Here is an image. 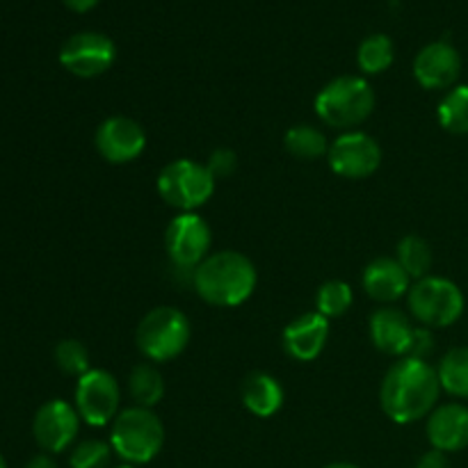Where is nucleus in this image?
Returning <instances> with one entry per match:
<instances>
[{
  "mask_svg": "<svg viewBox=\"0 0 468 468\" xmlns=\"http://www.w3.org/2000/svg\"><path fill=\"white\" fill-rule=\"evenodd\" d=\"M441 391L437 368L423 359L402 356L384 375L379 387V405L393 423L410 425L428 419L437 410Z\"/></svg>",
  "mask_w": 468,
  "mask_h": 468,
  "instance_id": "nucleus-1",
  "label": "nucleus"
},
{
  "mask_svg": "<svg viewBox=\"0 0 468 468\" xmlns=\"http://www.w3.org/2000/svg\"><path fill=\"white\" fill-rule=\"evenodd\" d=\"M192 283H195L197 295L206 304L218 306V309H236L254 295L259 272L250 256L224 250L210 254L192 272Z\"/></svg>",
  "mask_w": 468,
  "mask_h": 468,
  "instance_id": "nucleus-2",
  "label": "nucleus"
},
{
  "mask_svg": "<svg viewBox=\"0 0 468 468\" xmlns=\"http://www.w3.org/2000/svg\"><path fill=\"white\" fill-rule=\"evenodd\" d=\"M315 114L336 131H356L375 110V90L364 76H338L318 91Z\"/></svg>",
  "mask_w": 468,
  "mask_h": 468,
  "instance_id": "nucleus-3",
  "label": "nucleus"
},
{
  "mask_svg": "<svg viewBox=\"0 0 468 468\" xmlns=\"http://www.w3.org/2000/svg\"><path fill=\"white\" fill-rule=\"evenodd\" d=\"M110 446L126 464L142 466L154 462L165 446V425L154 410L126 407L110 425Z\"/></svg>",
  "mask_w": 468,
  "mask_h": 468,
  "instance_id": "nucleus-4",
  "label": "nucleus"
},
{
  "mask_svg": "<svg viewBox=\"0 0 468 468\" xmlns=\"http://www.w3.org/2000/svg\"><path fill=\"white\" fill-rule=\"evenodd\" d=\"M192 324L176 306H155L140 320L135 332L137 347L151 364H167L186 352Z\"/></svg>",
  "mask_w": 468,
  "mask_h": 468,
  "instance_id": "nucleus-5",
  "label": "nucleus"
},
{
  "mask_svg": "<svg viewBox=\"0 0 468 468\" xmlns=\"http://www.w3.org/2000/svg\"><path fill=\"white\" fill-rule=\"evenodd\" d=\"M215 176L206 165L192 158H178L165 165L155 178L158 195L178 213H195L213 197Z\"/></svg>",
  "mask_w": 468,
  "mask_h": 468,
  "instance_id": "nucleus-6",
  "label": "nucleus"
},
{
  "mask_svg": "<svg viewBox=\"0 0 468 468\" xmlns=\"http://www.w3.org/2000/svg\"><path fill=\"white\" fill-rule=\"evenodd\" d=\"M411 315L428 329H443L455 324L464 314V292L446 277L419 279L407 292Z\"/></svg>",
  "mask_w": 468,
  "mask_h": 468,
  "instance_id": "nucleus-7",
  "label": "nucleus"
},
{
  "mask_svg": "<svg viewBox=\"0 0 468 468\" xmlns=\"http://www.w3.org/2000/svg\"><path fill=\"white\" fill-rule=\"evenodd\" d=\"M76 411L91 428L112 425L122 411V387L117 378L103 368H91L76 384Z\"/></svg>",
  "mask_w": 468,
  "mask_h": 468,
  "instance_id": "nucleus-8",
  "label": "nucleus"
},
{
  "mask_svg": "<svg viewBox=\"0 0 468 468\" xmlns=\"http://www.w3.org/2000/svg\"><path fill=\"white\" fill-rule=\"evenodd\" d=\"M165 251L178 270L195 272L210 256L213 231L197 213H178L165 229Z\"/></svg>",
  "mask_w": 468,
  "mask_h": 468,
  "instance_id": "nucleus-9",
  "label": "nucleus"
},
{
  "mask_svg": "<svg viewBox=\"0 0 468 468\" xmlns=\"http://www.w3.org/2000/svg\"><path fill=\"white\" fill-rule=\"evenodd\" d=\"M327 163L334 174L347 181L373 176L382 165V146L364 131H346L329 144Z\"/></svg>",
  "mask_w": 468,
  "mask_h": 468,
  "instance_id": "nucleus-10",
  "label": "nucleus"
},
{
  "mask_svg": "<svg viewBox=\"0 0 468 468\" xmlns=\"http://www.w3.org/2000/svg\"><path fill=\"white\" fill-rule=\"evenodd\" d=\"M114 59L117 46L103 32H76L59 48V64L78 78L103 76Z\"/></svg>",
  "mask_w": 468,
  "mask_h": 468,
  "instance_id": "nucleus-11",
  "label": "nucleus"
},
{
  "mask_svg": "<svg viewBox=\"0 0 468 468\" xmlns=\"http://www.w3.org/2000/svg\"><path fill=\"white\" fill-rule=\"evenodd\" d=\"M80 414L67 400H48L37 410L32 420V434L37 446L48 455L64 452L78 437Z\"/></svg>",
  "mask_w": 468,
  "mask_h": 468,
  "instance_id": "nucleus-12",
  "label": "nucleus"
},
{
  "mask_svg": "<svg viewBox=\"0 0 468 468\" xmlns=\"http://www.w3.org/2000/svg\"><path fill=\"white\" fill-rule=\"evenodd\" d=\"M96 151L112 165H128L146 149V133L140 122L123 114L103 119L96 128Z\"/></svg>",
  "mask_w": 468,
  "mask_h": 468,
  "instance_id": "nucleus-13",
  "label": "nucleus"
},
{
  "mask_svg": "<svg viewBox=\"0 0 468 468\" xmlns=\"http://www.w3.org/2000/svg\"><path fill=\"white\" fill-rule=\"evenodd\" d=\"M462 73V58L448 41L423 46L414 59V78L423 90H452Z\"/></svg>",
  "mask_w": 468,
  "mask_h": 468,
  "instance_id": "nucleus-14",
  "label": "nucleus"
},
{
  "mask_svg": "<svg viewBox=\"0 0 468 468\" xmlns=\"http://www.w3.org/2000/svg\"><path fill=\"white\" fill-rule=\"evenodd\" d=\"M329 341V320L320 315L318 311L297 315L295 320L286 324L282 334L283 350L295 361H315L323 355L324 346Z\"/></svg>",
  "mask_w": 468,
  "mask_h": 468,
  "instance_id": "nucleus-15",
  "label": "nucleus"
},
{
  "mask_svg": "<svg viewBox=\"0 0 468 468\" xmlns=\"http://www.w3.org/2000/svg\"><path fill=\"white\" fill-rule=\"evenodd\" d=\"M368 327L370 341L379 352L388 356H400V359L410 355L416 327L405 311L396 309V306H382L370 315Z\"/></svg>",
  "mask_w": 468,
  "mask_h": 468,
  "instance_id": "nucleus-16",
  "label": "nucleus"
},
{
  "mask_svg": "<svg viewBox=\"0 0 468 468\" xmlns=\"http://www.w3.org/2000/svg\"><path fill=\"white\" fill-rule=\"evenodd\" d=\"M428 441L434 451L446 455L468 448V407L462 402H446L428 416Z\"/></svg>",
  "mask_w": 468,
  "mask_h": 468,
  "instance_id": "nucleus-17",
  "label": "nucleus"
},
{
  "mask_svg": "<svg viewBox=\"0 0 468 468\" xmlns=\"http://www.w3.org/2000/svg\"><path fill=\"white\" fill-rule=\"evenodd\" d=\"M361 283H364V291L368 292L370 300L379 302V304H393L410 292L414 282L405 272V268L398 263V259L378 256L364 268Z\"/></svg>",
  "mask_w": 468,
  "mask_h": 468,
  "instance_id": "nucleus-18",
  "label": "nucleus"
},
{
  "mask_svg": "<svg viewBox=\"0 0 468 468\" xmlns=\"http://www.w3.org/2000/svg\"><path fill=\"white\" fill-rule=\"evenodd\" d=\"M242 405L256 419H272L283 407V387L277 378L263 370H254L242 379L240 387Z\"/></svg>",
  "mask_w": 468,
  "mask_h": 468,
  "instance_id": "nucleus-19",
  "label": "nucleus"
},
{
  "mask_svg": "<svg viewBox=\"0 0 468 468\" xmlns=\"http://www.w3.org/2000/svg\"><path fill=\"white\" fill-rule=\"evenodd\" d=\"M128 393L135 407L154 410L165 398V378L155 364H137L128 375Z\"/></svg>",
  "mask_w": 468,
  "mask_h": 468,
  "instance_id": "nucleus-20",
  "label": "nucleus"
},
{
  "mask_svg": "<svg viewBox=\"0 0 468 468\" xmlns=\"http://www.w3.org/2000/svg\"><path fill=\"white\" fill-rule=\"evenodd\" d=\"M437 375L443 391L468 400V346L448 350L439 361Z\"/></svg>",
  "mask_w": 468,
  "mask_h": 468,
  "instance_id": "nucleus-21",
  "label": "nucleus"
},
{
  "mask_svg": "<svg viewBox=\"0 0 468 468\" xmlns=\"http://www.w3.org/2000/svg\"><path fill=\"white\" fill-rule=\"evenodd\" d=\"M283 146L297 160H320L329 154V142L320 128L309 123H297L283 135Z\"/></svg>",
  "mask_w": 468,
  "mask_h": 468,
  "instance_id": "nucleus-22",
  "label": "nucleus"
},
{
  "mask_svg": "<svg viewBox=\"0 0 468 468\" xmlns=\"http://www.w3.org/2000/svg\"><path fill=\"white\" fill-rule=\"evenodd\" d=\"M396 259L398 263L405 268V272L410 274L411 282H419V279L430 277V270H432V263H434L430 242L423 240L420 236H414V233H410V236H405L400 242H398Z\"/></svg>",
  "mask_w": 468,
  "mask_h": 468,
  "instance_id": "nucleus-23",
  "label": "nucleus"
},
{
  "mask_svg": "<svg viewBox=\"0 0 468 468\" xmlns=\"http://www.w3.org/2000/svg\"><path fill=\"white\" fill-rule=\"evenodd\" d=\"M396 48H393L391 37L387 35H370L356 48V67L366 76H378L384 73L393 64Z\"/></svg>",
  "mask_w": 468,
  "mask_h": 468,
  "instance_id": "nucleus-24",
  "label": "nucleus"
},
{
  "mask_svg": "<svg viewBox=\"0 0 468 468\" xmlns=\"http://www.w3.org/2000/svg\"><path fill=\"white\" fill-rule=\"evenodd\" d=\"M437 117L448 133L468 135V85H455L446 91L437 108Z\"/></svg>",
  "mask_w": 468,
  "mask_h": 468,
  "instance_id": "nucleus-25",
  "label": "nucleus"
},
{
  "mask_svg": "<svg viewBox=\"0 0 468 468\" xmlns=\"http://www.w3.org/2000/svg\"><path fill=\"white\" fill-rule=\"evenodd\" d=\"M352 302H355V292H352L350 283L341 282V279H329L315 292V311L327 320L346 315L352 309Z\"/></svg>",
  "mask_w": 468,
  "mask_h": 468,
  "instance_id": "nucleus-26",
  "label": "nucleus"
},
{
  "mask_svg": "<svg viewBox=\"0 0 468 468\" xmlns=\"http://www.w3.org/2000/svg\"><path fill=\"white\" fill-rule=\"evenodd\" d=\"M53 356L58 368L62 370L64 375H69V378L80 379L82 375L91 370L90 350L85 347V343L76 341V338H64V341H59L58 346H55Z\"/></svg>",
  "mask_w": 468,
  "mask_h": 468,
  "instance_id": "nucleus-27",
  "label": "nucleus"
},
{
  "mask_svg": "<svg viewBox=\"0 0 468 468\" xmlns=\"http://www.w3.org/2000/svg\"><path fill=\"white\" fill-rule=\"evenodd\" d=\"M114 451L110 441L103 439H85L78 443L69 457V466L71 468H108L112 460Z\"/></svg>",
  "mask_w": 468,
  "mask_h": 468,
  "instance_id": "nucleus-28",
  "label": "nucleus"
},
{
  "mask_svg": "<svg viewBox=\"0 0 468 468\" xmlns=\"http://www.w3.org/2000/svg\"><path fill=\"white\" fill-rule=\"evenodd\" d=\"M206 167L210 169V174L215 176V181H218V178H227V176H231L233 172H236L238 155L233 154L231 149H218V151H213V154H210Z\"/></svg>",
  "mask_w": 468,
  "mask_h": 468,
  "instance_id": "nucleus-29",
  "label": "nucleus"
},
{
  "mask_svg": "<svg viewBox=\"0 0 468 468\" xmlns=\"http://www.w3.org/2000/svg\"><path fill=\"white\" fill-rule=\"evenodd\" d=\"M432 329L428 327H416V334H414V341H411V347H410V355L407 356H414V359H423L428 361V355L432 352Z\"/></svg>",
  "mask_w": 468,
  "mask_h": 468,
  "instance_id": "nucleus-30",
  "label": "nucleus"
},
{
  "mask_svg": "<svg viewBox=\"0 0 468 468\" xmlns=\"http://www.w3.org/2000/svg\"><path fill=\"white\" fill-rule=\"evenodd\" d=\"M416 468H451V460H448L446 452L432 448V451H428L416 462Z\"/></svg>",
  "mask_w": 468,
  "mask_h": 468,
  "instance_id": "nucleus-31",
  "label": "nucleus"
},
{
  "mask_svg": "<svg viewBox=\"0 0 468 468\" xmlns=\"http://www.w3.org/2000/svg\"><path fill=\"white\" fill-rule=\"evenodd\" d=\"M62 3L67 5L71 12L85 14V12H90V9H94L96 5H99V0H62Z\"/></svg>",
  "mask_w": 468,
  "mask_h": 468,
  "instance_id": "nucleus-32",
  "label": "nucleus"
},
{
  "mask_svg": "<svg viewBox=\"0 0 468 468\" xmlns=\"http://www.w3.org/2000/svg\"><path fill=\"white\" fill-rule=\"evenodd\" d=\"M26 468H58L53 457L48 452H41V455H35L30 462H27Z\"/></svg>",
  "mask_w": 468,
  "mask_h": 468,
  "instance_id": "nucleus-33",
  "label": "nucleus"
},
{
  "mask_svg": "<svg viewBox=\"0 0 468 468\" xmlns=\"http://www.w3.org/2000/svg\"><path fill=\"white\" fill-rule=\"evenodd\" d=\"M324 468H359V466L347 464V462H334V464H329V466H324Z\"/></svg>",
  "mask_w": 468,
  "mask_h": 468,
  "instance_id": "nucleus-34",
  "label": "nucleus"
},
{
  "mask_svg": "<svg viewBox=\"0 0 468 468\" xmlns=\"http://www.w3.org/2000/svg\"><path fill=\"white\" fill-rule=\"evenodd\" d=\"M0 468H7V462H5L3 455H0Z\"/></svg>",
  "mask_w": 468,
  "mask_h": 468,
  "instance_id": "nucleus-35",
  "label": "nucleus"
},
{
  "mask_svg": "<svg viewBox=\"0 0 468 468\" xmlns=\"http://www.w3.org/2000/svg\"><path fill=\"white\" fill-rule=\"evenodd\" d=\"M117 468H137V466H133V464H122V466H117Z\"/></svg>",
  "mask_w": 468,
  "mask_h": 468,
  "instance_id": "nucleus-36",
  "label": "nucleus"
}]
</instances>
